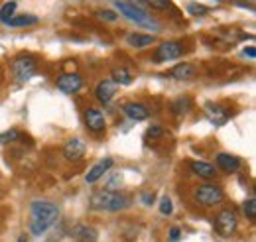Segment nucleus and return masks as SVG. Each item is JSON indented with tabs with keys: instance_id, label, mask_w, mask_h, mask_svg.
<instances>
[{
	"instance_id": "f257e3e1",
	"label": "nucleus",
	"mask_w": 256,
	"mask_h": 242,
	"mask_svg": "<svg viewBox=\"0 0 256 242\" xmlns=\"http://www.w3.org/2000/svg\"><path fill=\"white\" fill-rule=\"evenodd\" d=\"M60 218V207L52 201H34L30 207V230L34 234H44Z\"/></svg>"
},
{
	"instance_id": "f03ea898",
	"label": "nucleus",
	"mask_w": 256,
	"mask_h": 242,
	"mask_svg": "<svg viewBox=\"0 0 256 242\" xmlns=\"http://www.w3.org/2000/svg\"><path fill=\"white\" fill-rule=\"evenodd\" d=\"M114 6H116V10L124 18L136 22L138 26H156L154 20H152V16H150V12H146L142 8L144 2H114Z\"/></svg>"
},
{
	"instance_id": "7ed1b4c3",
	"label": "nucleus",
	"mask_w": 256,
	"mask_h": 242,
	"mask_svg": "<svg viewBox=\"0 0 256 242\" xmlns=\"http://www.w3.org/2000/svg\"><path fill=\"white\" fill-rule=\"evenodd\" d=\"M193 199L201 207H215V205H221L224 201V193L215 183H203L193 191Z\"/></svg>"
},
{
	"instance_id": "20e7f679",
	"label": "nucleus",
	"mask_w": 256,
	"mask_h": 242,
	"mask_svg": "<svg viewBox=\"0 0 256 242\" xmlns=\"http://www.w3.org/2000/svg\"><path fill=\"white\" fill-rule=\"evenodd\" d=\"M236 226H238V216L232 209H223L215 216V230L223 238H230L234 234Z\"/></svg>"
},
{
	"instance_id": "39448f33",
	"label": "nucleus",
	"mask_w": 256,
	"mask_h": 242,
	"mask_svg": "<svg viewBox=\"0 0 256 242\" xmlns=\"http://www.w3.org/2000/svg\"><path fill=\"white\" fill-rule=\"evenodd\" d=\"M36 60L34 58H16L12 63V75H14V81L16 83H26L28 79H32L36 75Z\"/></svg>"
},
{
	"instance_id": "423d86ee",
	"label": "nucleus",
	"mask_w": 256,
	"mask_h": 242,
	"mask_svg": "<svg viewBox=\"0 0 256 242\" xmlns=\"http://www.w3.org/2000/svg\"><path fill=\"white\" fill-rule=\"evenodd\" d=\"M184 46L180 42H164L158 46L156 54H154V61L156 63H164V61H174L180 60L184 56Z\"/></svg>"
},
{
	"instance_id": "0eeeda50",
	"label": "nucleus",
	"mask_w": 256,
	"mask_h": 242,
	"mask_svg": "<svg viewBox=\"0 0 256 242\" xmlns=\"http://www.w3.org/2000/svg\"><path fill=\"white\" fill-rule=\"evenodd\" d=\"M83 87V77L79 73H64L58 79V89L65 94H73V92L81 91Z\"/></svg>"
},
{
	"instance_id": "6e6552de",
	"label": "nucleus",
	"mask_w": 256,
	"mask_h": 242,
	"mask_svg": "<svg viewBox=\"0 0 256 242\" xmlns=\"http://www.w3.org/2000/svg\"><path fill=\"white\" fill-rule=\"evenodd\" d=\"M83 120H85V126H87L91 132H95V134H100V132L106 130L104 114H102L100 110H96V108H87V110L83 112Z\"/></svg>"
},
{
	"instance_id": "1a4fd4ad",
	"label": "nucleus",
	"mask_w": 256,
	"mask_h": 242,
	"mask_svg": "<svg viewBox=\"0 0 256 242\" xmlns=\"http://www.w3.org/2000/svg\"><path fill=\"white\" fill-rule=\"evenodd\" d=\"M85 154H87V146L81 138H71L64 146V156L69 162H79V160H83Z\"/></svg>"
},
{
	"instance_id": "9d476101",
	"label": "nucleus",
	"mask_w": 256,
	"mask_h": 242,
	"mask_svg": "<svg viewBox=\"0 0 256 242\" xmlns=\"http://www.w3.org/2000/svg\"><path fill=\"white\" fill-rule=\"evenodd\" d=\"M215 162H217L219 170H223L224 174H234V172H238V170H240V164H242L238 156H234V154H226V152L217 154Z\"/></svg>"
},
{
	"instance_id": "9b49d317",
	"label": "nucleus",
	"mask_w": 256,
	"mask_h": 242,
	"mask_svg": "<svg viewBox=\"0 0 256 242\" xmlns=\"http://www.w3.org/2000/svg\"><path fill=\"white\" fill-rule=\"evenodd\" d=\"M122 112L126 114L130 120H136V122L150 118V110L142 102H124L122 104Z\"/></svg>"
},
{
	"instance_id": "f8f14e48",
	"label": "nucleus",
	"mask_w": 256,
	"mask_h": 242,
	"mask_svg": "<svg viewBox=\"0 0 256 242\" xmlns=\"http://www.w3.org/2000/svg\"><path fill=\"white\" fill-rule=\"evenodd\" d=\"M116 94V85L110 81V79H102L95 89V96L98 98V102L102 104H108L112 100V96Z\"/></svg>"
},
{
	"instance_id": "ddd939ff",
	"label": "nucleus",
	"mask_w": 256,
	"mask_h": 242,
	"mask_svg": "<svg viewBox=\"0 0 256 242\" xmlns=\"http://www.w3.org/2000/svg\"><path fill=\"white\" fill-rule=\"evenodd\" d=\"M71 236L77 242H96L98 240V232H96L95 226L91 224H77L73 230H71Z\"/></svg>"
},
{
	"instance_id": "4468645a",
	"label": "nucleus",
	"mask_w": 256,
	"mask_h": 242,
	"mask_svg": "<svg viewBox=\"0 0 256 242\" xmlns=\"http://www.w3.org/2000/svg\"><path fill=\"white\" fill-rule=\"evenodd\" d=\"M112 158H104V160H100V162H96L95 166L89 170V174L85 176V182L87 183H95V182H98L110 168H112Z\"/></svg>"
},
{
	"instance_id": "2eb2a0df",
	"label": "nucleus",
	"mask_w": 256,
	"mask_h": 242,
	"mask_svg": "<svg viewBox=\"0 0 256 242\" xmlns=\"http://www.w3.org/2000/svg\"><path fill=\"white\" fill-rule=\"evenodd\" d=\"M132 205V197L122 193V191H112V197H110V203H108V209L106 211L110 212H118L124 211Z\"/></svg>"
},
{
	"instance_id": "dca6fc26",
	"label": "nucleus",
	"mask_w": 256,
	"mask_h": 242,
	"mask_svg": "<svg viewBox=\"0 0 256 242\" xmlns=\"http://www.w3.org/2000/svg\"><path fill=\"white\" fill-rule=\"evenodd\" d=\"M170 75L174 79H178V81H190V79H193L197 75V67L192 65V63H180V65H176L172 69Z\"/></svg>"
},
{
	"instance_id": "f3484780",
	"label": "nucleus",
	"mask_w": 256,
	"mask_h": 242,
	"mask_svg": "<svg viewBox=\"0 0 256 242\" xmlns=\"http://www.w3.org/2000/svg\"><path fill=\"white\" fill-rule=\"evenodd\" d=\"M190 168H192V172L195 176H199V178H203V180H213V178H217L215 166H211V164H207V162H192Z\"/></svg>"
},
{
	"instance_id": "a211bd4d",
	"label": "nucleus",
	"mask_w": 256,
	"mask_h": 242,
	"mask_svg": "<svg viewBox=\"0 0 256 242\" xmlns=\"http://www.w3.org/2000/svg\"><path fill=\"white\" fill-rule=\"evenodd\" d=\"M110 197H112V191H106V189H100L91 195V209L96 211H106L108 209V203H110Z\"/></svg>"
},
{
	"instance_id": "6ab92c4d",
	"label": "nucleus",
	"mask_w": 256,
	"mask_h": 242,
	"mask_svg": "<svg viewBox=\"0 0 256 242\" xmlns=\"http://www.w3.org/2000/svg\"><path fill=\"white\" fill-rule=\"evenodd\" d=\"M38 22H40L38 16H32V14H20V16L10 18L6 26H10V28H24V26H26V28H28V26H34V24H38Z\"/></svg>"
},
{
	"instance_id": "aec40b11",
	"label": "nucleus",
	"mask_w": 256,
	"mask_h": 242,
	"mask_svg": "<svg viewBox=\"0 0 256 242\" xmlns=\"http://www.w3.org/2000/svg\"><path fill=\"white\" fill-rule=\"evenodd\" d=\"M128 46H132V48H146V46H150V44H154L156 42V38L154 36H150V34H130L126 38Z\"/></svg>"
},
{
	"instance_id": "412c9836",
	"label": "nucleus",
	"mask_w": 256,
	"mask_h": 242,
	"mask_svg": "<svg viewBox=\"0 0 256 242\" xmlns=\"http://www.w3.org/2000/svg\"><path fill=\"white\" fill-rule=\"evenodd\" d=\"M205 112H207L209 120L213 122V124H224V122H226V112L221 110V106H219V104L207 102V104H205Z\"/></svg>"
},
{
	"instance_id": "4be33fe9",
	"label": "nucleus",
	"mask_w": 256,
	"mask_h": 242,
	"mask_svg": "<svg viewBox=\"0 0 256 242\" xmlns=\"http://www.w3.org/2000/svg\"><path fill=\"white\" fill-rule=\"evenodd\" d=\"M110 75H112V83L114 85H130L132 83V75L128 73V69L124 67H114L112 71H110Z\"/></svg>"
},
{
	"instance_id": "5701e85b",
	"label": "nucleus",
	"mask_w": 256,
	"mask_h": 242,
	"mask_svg": "<svg viewBox=\"0 0 256 242\" xmlns=\"http://www.w3.org/2000/svg\"><path fill=\"white\" fill-rule=\"evenodd\" d=\"M174 112L176 114H186L188 110H190V106H192V98L190 96H180L178 100H174Z\"/></svg>"
},
{
	"instance_id": "b1692460",
	"label": "nucleus",
	"mask_w": 256,
	"mask_h": 242,
	"mask_svg": "<svg viewBox=\"0 0 256 242\" xmlns=\"http://www.w3.org/2000/svg\"><path fill=\"white\" fill-rule=\"evenodd\" d=\"M16 2H6L2 8H0V22H4V24H8V20L10 18H14V12H16Z\"/></svg>"
},
{
	"instance_id": "393cba45",
	"label": "nucleus",
	"mask_w": 256,
	"mask_h": 242,
	"mask_svg": "<svg viewBox=\"0 0 256 242\" xmlns=\"http://www.w3.org/2000/svg\"><path fill=\"white\" fill-rule=\"evenodd\" d=\"M18 138H20V132L16 128H12V130H6L0 134V144H10V142H16Z\"/></svg>"
},
{
	"instance_id": "a878e982",
	"label": "nucleus",
	"mask_w": 256,
	"mask_h": 242,
	"mask_svg": "<svg viewBox=\"0 0 256 242\" xmlns=\"http://www.w3.org/2000/svg\"><path fill=\"white\" fill-rule=\"evenodd\" d=\"M244 214L250 218V220H254L256 218V199H248V201H244Z\"/></svg>"
},
{
	"instance_id": "bb28decb",
	"label": "nucleus",
	"mask_w": 256,
	"mask_h": 242,
	"mask_svg": "<svg viewBox=\"0 0 256 242\" xmlns=\"http://www.w3.org/2000/svg\"><path fill=\"white\" fill-rule=\"evenodd\" d=\"M172 211H174V203H172V199L166 195V197H162L160 201V212L162 214H172Z\"/></svg>"
},
{
	"instance_id": "cd10ccee",
	"label": "nucleus",
	"mask_w": 256,
	"mask_h": 242,
	"mask_svg": "<svg viewBox=\"0 0 256 242\" xmlns=\"http://www.w3.org/2000/svg\"><path fill=\"white\" fill-rule=\"evenodd\" d=\"M120 182H122V178H120V174H114L110 180H108V183H106V191H118V185H120Z\"/></svg>"
},
{
	"instance_id": "c85d7f7f",
	"label": "nucleus",
	"mask_w": 256,
	"mask_h": 242,
	"mask_svg": "<svg viewBox=\"0 0 256 242\" xmlns=\"http://www.w3.org/2000/svg\"><path fill=\"white\" fill-rule=\"evenodd\" d=\"M96 16L102 18V20H106V22H114L118 18V14L112 12V10H96Z\"/></svg>"
},
{
	"instance_id": "c756f323",
	"label": "nucleus",
	"mask_w": 256,
	"mask_h": 242,
	"mask_svg": "<svg viewBox=\"0 0 256 242\" xmlns=\"http://www.w3.org/2000/svg\"><path fill=\"white\" fill-rule=\"evenodd\" d=\"M146 138H148V140H160V138H164V130H162L160 126H152V128L146 132Z\"/></svg>"
},
{
	"instance_id": "7c9ffc66",
	"label": "nucleus",
	"mask_w": 256,
	"mask_h": 242,
	"mask_svg": "<svg viewBox=\"0 0 256 242\" xmlns=\"http://www.w3.org/2000/svg\"><path fill=\"white\" fill-rule=\"evenodd\" d=\"M180 238H182V230L178 226H172L170 228V242H178Z\"/></svg>"
},
{
	"instance_id": "2f4dec72",
	"label": "nucleus",
	"mask_w": 256,
	"mask_h": 242,
	"mask_svg": "<svg viewBox=\"0 0 256 242\" xmlns=\"http://www.w3.org/2000/svg\"><path fill=\"white\" fill-rule=\"evenodd\" d=\"M142 201H144V205H152L154 203V193H144Z\"/></svg>"
},
{
	"instance_id": "473e14b6",
	"label": "nucleus",
	"mask_w": 256,
	"mask_h": 242,
	"mask_svg": "<svg viewBox=\"0 0 256 242\" xmlns=\"http://www.w3.org/2000/svg\"><path fill=\"white\" fill-rule=\"evenodd\" d=\"M242 54H244L246 58H250V60H254L256 58V50L252 48V46H250V48H244V52H242Z\"/></svg>"
},
{
	"instance_id": "72a5a7b5",
	"label": "nucleus",
	"mask_w": 256,
	"mask_h": 242,
	"mask_svg": "<svg viewBox=\"0 0 256 242\" xmlns=\"http://www.w3.org/2000/svg\"><path fill=\"white\" fill-rule=\"evenodd\" d=\"M148 6H152V8H160V10H166V8H168V2H148Z\"/></svg>"
},
{
	"instance_id": "f704fd0d",
	"label": "nucleus",
	"mask_w": 256,
	"mask_h": 242,
	"mask_svg": "<svg viewBox=\"0 0 256 242\" xmlns=\"http://www.w3.org/2000/svg\"><path fill=\"white\" fill-rule=\"evenodd\" d=\"M18 242H28V236H26V234H22V236L18 238Z\"/></svg>"
}]
</instances>
